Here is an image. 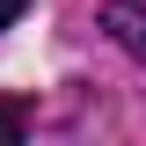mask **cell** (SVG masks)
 I'll use <instances>...</instances> for the list:
<instances>
[{
  "mask_svg": "<svg viewBox=\"0 0 146 146\" xmlns=\"http://www.w3.org/2000/svg\"><path fill=\"white\" fill-rule=\"evenodd\" d=\"M22 7H29V0H0V29H7V22H15Z\"/></svg>",
  "mask_w": 146,
  "mask_h": 146,
  "instance_id": "cell-3",
  "label": "cell"
},
{
  "mask_svg": "<svg viewBox=\"0 0 146 146\" xmlns=\"http://www.w3.org/2000/svg\"><path fill=\"white\" fill-rule=\"evenodd\" d=\"M29 131V102H0V146Z\"/></svg>",
  "mask_w": 146,
  "mask_h": 146,
  "instance_id": "cell-2",
  "label": "cell"
},
{
  "mask_svg": "<svg viewBox=\"0 0 146 146\" xmlns=\"http://www.w3.org/2000/svg\"><path fill=\"white\" fill-rule=\"evenodd\" d=\"M102 29L146 66V7H139V0H110V7H102Z\"/></svg>",
  "mask_w": 146,
  "mask_h": 146,
  "instance_id": "cell-1",
  "label": "cell"
}]
</instances>
